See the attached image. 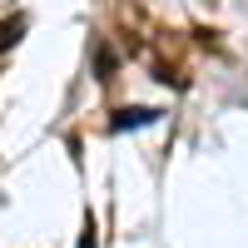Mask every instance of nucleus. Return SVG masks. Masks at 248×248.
<instances>
[{
    "instance_id": "f257e3e1",
    "label": "nucleus",
    "mask_w": 248,
    "mask_h": 248,
    "mask_svg": "<svg viewBox=\"0 0 248 248\" xmlns=\"http://www.w3.org/2000/svg\"><path fill=\"white\" fill-rule=\"evenodd\" d=\"M154 119H159L154 109H119V114L109 119V129H114V134H119V129H144V124H154Z\"/></svg>"
},
{
    "instance_id": "f03ea898",
    "label": "nucleus",
    "mask_w": 248,
    "mask_h": 248,
    "mask_svg": "<svg viewBox=\"0 0 248 248\" xmlns=\"http://www.w3.org/2000/svg\"><path fill=\"white\" fill-rule=\"evenodd\" d=\"M20 30H25V15H10V20H0V55H5V45H15Z\"/></svg>"
},
{
    "instance_id": "7ed1b4c3",
    "label": "nucleus",
    "mask_w": 248,
    "mask_h": 248,
    "mask_svg": "<svg viewBox=\"0 0 248 248\" xmlns=\"http://www.w3.org/2000/svg\"><path fill=\"white\" fill-rule=\"evenodd\" d=\"M79 248H94V233H90V229H85V243H79Z\"/></svg>"
}]
</instances>
